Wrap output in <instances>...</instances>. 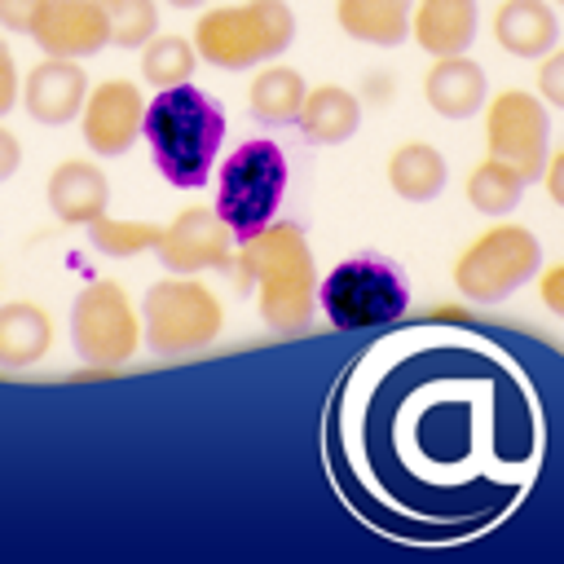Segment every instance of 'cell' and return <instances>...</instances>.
<instances>
[{"label": "cell", "instance_id": "9", "mask_svg": "<svg viewBox=\"0 0 564 564\" xmlns=\"http://www.w3.org/2000/svg\"><path fill=\"white\" fill-rule=\"evenodd\" d=\"M70 335H75V348L97 366H115V361L132 357L137 352V313H132L128 291L119 282L84 286L70 308Z\"/></svg>", "mask_w": 564, "mask_h": 564}, {"label": "cell", "instance_id": "11", "mask_svg": "<svg viewBox=\"0 0 564 564\" xmlns=\"http://www.w3.org/2000/svg\"><path fill=\"white\" fill-rule=\"evenodd\" d=\"M31 35L62 62L79 53H97L110 40L106 4H84V0H40Z\"/></svg>", "mask_w": 564, "mask_h": 564}, {"label": "cell", "instance_id": "30", "mask_svg": "<svg viewBox=\"0 0 564 564\" xmlns=\"http://www.w3.org/2000/svg\"><path fill=\"white\" fill-rule=\"evenodd\" d=\"M560 282H564V269H551V273H546V304H551L555 313L564 308V300H560Z\"/></svg>", "mask_w": 564, "mask_h": 564}, {"label": "cell", "instance_id": "12", "mask_svg": "<svg viewBox=\"0 0 564 564\" xmlns=\"http://www.w3.org/2000/svg\"><path fill=\"white\" fill-rule=\"evenodd\" d=\"M229 242H234V234L212 207H185L167 225V234H163V242L154 251L172 273H198L207 264H225L229 260Z\"/></svg>", "mask_w": 564, "mask_h": 564}, {"label": "cell", "instance_id": "7", "mask_svg": "<svg viewBox=\"0 0 564 564\" xmlns=\"http://www.w3.org/2000/svg\"><path fill=\"white\" fill-rule=\"evenodd\" d=\"M542 264V247L524 225H494L485 229L454 264V282L467 300L494 304L524 286Z\"/></svg>", "mask_w": 564, "mask_h": 564}, {"label": "cell", "instance_id": "13", "mask_svg": "<svg viewBox=\"0 0 564 564\" xmlns=\"http://www.w3.org/2000/svg\"><path fill=\"white\" fill-rule=\"evenodd\" d=\"M141 123H145V110H141L137 84L106 79V84L93 88V97L84 106V141L97 154H123L137 141Z\"/></svg>", "mask_w": 564, "mask_h": 564}, {"label": "cell", "instance_id": "21", "mask_svg": "<svg viewBox=\"0 0 564 564\" xmlns=\"http://www.w3.org/2000/svg\"><path fill=\"white\" fill-rule=\"evenodd\" d=\"M304 79H300V70H291V66H269V70H260L256 79H251V88H247V106H251V115L260 119V123H269V128H278V123H295L300 119V110H304Z\"/></svg>", "mask_w": 564, "mask_h": 564}, {"label": "cell", "instance_id": "32", "mask_svg": "<svg viewBox=\"0 0 564 564\" xmlns=\"http://www.w3.org/2000/svg\"><path fill=\"white\" fill-rule=\"evenodd\" d=\"M0 141H4V172H13V163H18V145H13V137H9V132H4Z\"/></svg>", "mask_w": 564, "mask_h": 564}, {"label": "cell", "instance_id": "25", "mask_svg": "<svg viewBox=\"0 0 564 564\" xmlns=\"http://www.w3.org/2000/svg\"><path fill=\"white\" fill-rule=\"evenodd\" d=\"M194 57H198V48H194L189 40H181V35H154V40L145 44L141 75H145L150 84H159V93H163V88H181V84H189Z\"/></svg>", "mask_w": 564, "mask_h": 564}, {"label": "cell", "instance_id": "22", "mask_svg": "<svg viewBox=\"0 0 564 564\" xmlns=\"http://www.w3.org/2000/svg\"><path fill=\"white\" fill-rule=\"evenodd\" d=\"M388 185H392L401 198L423 203V198H432V194L445 185V159H441L432 145H423V141H405V145H397V154L388 159Z\"/></svg>", "mask_w": 564, "mask_h": 564}, {"label": "cell", "instance_id": "31", "mask_svg": "<svg viewBox=\"0 0 564 564\" xmlns=\"http://www.w3.org/2000/svg\"><path fill=\"white\" fill-rule=\"evenodd\" d=\"M0 66H4V97H0V101L9 106V101H13V70H9V66H13V57H9V53H0Z\"/></svg>", "mask_w": 564, "mask_h": 564}, {"label": "cell", "instance_id": "19", "mask_svg": "<svg viewBox=\"0 0 564 564\" xmlns=\"http://www.w3.org/2000/svg\"><path fill=\"white\" fill-rule=\"evenodd\" d=\"M53 344V322L40 304L31 300H13L0 313V361L4 366H31L48 352Z\"/></svg>", "mask_w": 564, "mask_h": 564}, {"label": "cell", "instance_id": "33", "mask_svg": "<svg viewBox=\"0 0 564 564\" xmlns=\"http://www.w3.org/2000/svg\"><path fill=\"white\" fill-rule=\"evenodd\" d=\"M560 176H564V159H551V194L560 198Z\"/></svg>", "mask_w": 564, "mask_h": 564}, {"label": "cell", "instance_id": "1", "mask_svg": "<svg viewBox=\"0 0 564 564\" xmlns=\"http://www.w3.org/2000/svg\"><path fill=\"white\" fill-rule=\"evenodd\" d=\"M542 405L524 366L467 326H401L348 361L326 405V463L379 533L463 538L538 480Z\"/></svg>", "mask_w": 564, "mask_h": 564}, {"label": "cell", "instance_id": "4", "mask_svg": "<svg viewBox=\"0 0 564 564\" xmlns=\"http://www.w3.org/2000/svg\"><path fill=\"white\" fill-rule=\"evenodd\" d=\"M317 300H322V313L330 317L335 330L392 326L410 304V278L392 256L361 251V256L339 260L322 278Z\"/></svg>", "mask_w": 564, "mask_h": 564}, {"label": "cell", "instance_id": "5", "mask_svg": "<svg viewBox=\"0 0 564 564\" xmlns=\"http://www.w3.org/2000/svg\"><path fill=\"white\" fill-rule=\"evenodd\" d=\"M282 194H286V154H282L278 141L256 137V141H242L220 163V176H216V216L229 225V234L238 242H251L278 216Z\"/></svg>", "mask_w": 564, "mask_h": 564}, {"label": "cell", "instance_id": "10", "mask_svg": "<svg viewBox=\"0 0 564 564\" xmlns=\"http://www.w3.org/2000/svg\"><path fill=\"white\" fill-rule=\"evenodd\" d=\"M489 159L507 163L520 181H533L542 159H546V106H538V97L507 88L494 97L489 106Z\"/></svg>", "mask_w": 564, "mask_h": 564}, {"label": "cell", "instance_id": "24", "mask_svg": "<svg viewBox=\"0 0 564 564\" xmlns=\"http://www.w3.org/2000/svg\"><path fill=\"white\" fill-rule=\"evenodd\" d=\"M520 189H524V181H520L507 163H498V159L476 163L471 176H467V198H471V207L485 212V216L511 212V207L520 203Z\"/></svg>", "mask_w": 564, "mask_h": 564}, {"label": "cell", "instance_id": "8", "mask_svg": "<svg viewBox=\"0 0 564 564\" xmlns=\"http://www.w3.org/2000/svg\"><path fill=\"white\" fill-rule=\"evenodd\" d=\"M141 313L154 352H189L220 335V304L198 282H154Z\"/></svg>", "mask_w": 564, "mask_h": 564}, {"label": "cell", "instance_id": "26", "mask_svg": "<svg viewBox=\"0 0 564 564\" xmlns=\"http://www.w3.org/2000/svg\"><path fill=\"white\" fill-rule=\"evenodd\" d=\"M88 234H93V247H97V251H106V256H132V251H141V247H159L167 229H163V225H141V220H110V216H101V220L88 225Z\"/></svg>", "mask_w": 564, "mask_h": 564}, {"label": "cell", "instance_id": "29", "mask_svg": "<svg viewBox=\"0 0 564 564\" xmlns=\"http://www.w3.org/2000/svg\"><path fill=\"white\" fill-rule=\"evenodd\" d=\"M35 9H40V0H31V4H4V13H0V18H4L9 26H26V31H31Z\"/></svg>", "mask_w": 564, "mask_h": 564}, {"label": "cell", "instance_id": "2", "mask_svg": "<svg viewBox=\"0 0 564 564\" xmlns=\"http://www.w3.org/2000/svg\"><path fill=\"white\" fill-rule=\"evenodd\" d=\"M141 132H145L150 159L163 172V181H172L176 189H198V185H207L212 163L220 154L225 110L216 97H207L194 84L163 88L145 106Z\"/></svg>", "mask_w": 564, "mask_h": 564}, {"label": "cell", "instance_id": "27", "mask_svg": "<svg viewBox=\"0 0 564 564\" xmlns=\"http://www.w3.org/2000/svg\"><path fill=\"white\" fill-rule=\"evenodd\" d=\"M106 22H110V40L123 48L150 44L154 26H159V9L150 0H110L106 4Z\"/></svg>", "mask_w": 564, "mask_h": 564}, {"label": "cell", "instance_id": "14", "mask_svg": "<svg viewBox=\"0 0 564 564\" xmlns=\"http://www.w3.org/2000/svg\"><path fill=\"white\" fill-rule=\"evenodd\" d=\"M88 75L75 66V62H62V57H48L40 62L31 75H26V88H22V101H26V115L35 123H70L88 101Z\"/></svg>", "mask_w": 564, "mask_h": 564}, {"label": "cell", "instance_id": "6", "mask_svg": "<svg viewBox=\"0 0 564 564\" xmlns=\"http://www.w3.org/2000/svg\"><path fill=\"white\" fill-rule=\"evenodd\" d=\"M295 35V13L278 0L256 4H225L198 18L194 48L225 70H247L264 57H278Z\"/></svg>", "mask_w": 564, "mask_h": 564}, {"label": "cell", "instance_id": "16", "mask_svg": "<svg viewBox=\"0 0 564 564\" xmlns=\"http://www.w3.org/2000/svg\"><path fill=\"white\" fill-rule=\"evenodd\" d=\"M423 97L436 115L467 119L485 106V70L471 57H441L423 79Z\"/></svg>", "mask_w": 564, "mask_h": 564}, {"label": "cell", "instance_id": "28", "mask_svg": "<svg viewBox=\"0 0 564 564\" xmlns=\"http://www.w3.org/2000/svg\"><path fill=\"white\" fill-rule=\"evenodd\" d=\"M538 88H542V97H546L551 106H560V101H564V57H560V53H555V57L542 66Z\"/></svg>", "mask_w": 564, "mask_h": 564}, {"label": "cell", "instance_id": "18", "mask_svg": "<svg viewBox=\"0 0 564 564\" xmlns=\"http://www.w3.org/2000/svg\"><path fill=\"white\" fill-rule=\"evenodd\" d=\"M300 132L317 145H335V141H348L361 123V101L339 88V84H326V88H313L304 97V110H300Z\"/></svg>", "mask_w": 564, "mask_h": 564}, {"label": "cell", "instance_id": "15", "mask_svg": "<svg viewBox=\"0 0 564 564\" xmlns=\"http://www.w3.org/2000/svg\"><path fill=\"white\" fill-rule=\"evenodd\" d=\"M106 203H110V185H106L97 163L66 159V163L53 167V176H48V207L57 212V220L93 225V220H101Z\"/></svg>", "mask_w": 564, "mask_h": 564}, {"label": "cell", "instance_id": "23", "mask_svg": "<svg viewBox=\"0 0 564 564\" xmlns=\"http://www.w3.org/2000/svg\"><path fill=\"white\" fill-rule=\"evenodd\" d=\"M339 26L370 44H397L410 26V9L401 0H339Z\"/></svg>", "mask_w": 564, "mask_h": 564}, {"label": "cell", "instance_id": "17", "mask_svg": "<svg viewBox=\"0 0 564 564\" xmlns=\"http://www.w3.org/2000/svg\"><path fill=\"white\" fill-rule=\"evenodd\" d=\"M476 35V4L471 0H427L414 13V40L436 57H463Z\"/></svg>", "mask_w": 564, "mask_h": 564}, {"label": "cell", "instance_id": "20", "mask_svg": "<svg viewBox=\"0 0 564 564\" xmlns=\"http://www.w3.org/2000/svg\"><path fill=\"white\" fill-rule=\"evenodd\" d=\"M494 31H498V44L516 57H538L555 44V13L542 4V0H511L498 9L494 18Z\"/></svg>", "mask_w": 564, "mask_h": 564}, {"label": "cell", "instance_id": "3", "mask_svg": "<svg viewBox=\"0 0 564 564\" xmlns=\"http://www.w3.org/2000/svg\"><path fill=\"white\" fill-rule=\"evenodd\" d=\"M238 278L260 286V313L273 330H300L308 322L317 278H313V260L300 225L282 220L256 234L251 242H242Z\"/></svg>", "mask_w": 564, "mask_h": 564}]
</instances>
